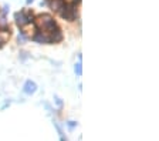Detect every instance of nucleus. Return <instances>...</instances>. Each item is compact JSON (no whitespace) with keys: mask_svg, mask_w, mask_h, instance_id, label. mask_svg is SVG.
Returning <instances> with one entry per match:
<instances>
[{"mask_svg":"<svg viewBox=\"0 0 159 141\" xmlns=\"http://www.w3.org/2000/svg\"><path fill=\"white\" fill-rule=\"evenodd\" d=\"M60 16L63 17L64 20L74 21L77 19V16H78V13H77V6L75 4H71V3H66L63 12L60 13Z\"/></svg>","mask_w":159,"mask_h":141,"instance_id":"1","label":"nucleus"},{"mask_svg":"<svg viewBox=\"0 0 159 141\" xmlns=\"http://www.w3.org/2000/svg\"><path fill=\"white\" fill-rule=\"evenodd\" d=\"M31 40L36 41L39 44H50V40H48V34L43 33V31H37V33L33 34Z\"/></svg>","mask_w":159,"mask_h":141,"instance_id":"2","label":"nucleus"},{"mask_svg":"<svg viewBox=\"0 0 159 141\" xmlns=\"http://www.w3.org/2000/svg\"><path fill=\"white\" fill-rule=\"evenodd\" d=\"M48 4H50V7H51V10L60 14L63 12L64 6H66V2H64V0H48Z\"/></svg>","mask_w":159,"mask_h":141,"instance_id":"3","label":"nucleus"},{"mask_svg":"<svg viewBox=\"0 0 159 141\" xmlns=\"http://www.w3.org/2000/svg\"><path fill=\"white\" fill-rule=\"evenodd\" d=\"M48 40H50V44H54V43H60V41L63 40V31H61V29H57V30H54L53 33L48 34Z\"/></svg>","mask_w":159,"mask_h":141,"instance_id":"4","label":"nucleus"},{"mask_svg":"<svg viewBox=\"0 0 159 141\" xmlns=\"http://www.w3.org/2000/svg\"><path fill=\"white\" fill-rule=\"evenodd\" d=\"M23 90H24V93H26V94L31 96V94L36 93V90H37V84L34 83V81H31V80H27L26 83H24Z\"/></svg>","mask_w":159,"mask_h":141,"instance_id":"5","label":"nucleus"},{"mask_svg":"<svg viewBox=\"0 0 159 141\" xmlns=\"http://www.w3.org/2000/svg\"><path fill=\"white\" fill-rule=\"evenodd\" d=\"M74 70H75L77 76H81V74H83V68H81V61H78V63L75 64V67H74Z\"/></svg>","mask_w":159,"mask_h":141,"instance_id":"6","label":"nucleus"},{"mask_svg":"<svg viewBox=\"0 0 159 141\" xmlns=\"http://www.w3.org/2000/svg\"><path fill=\"white\" fill-rule=\"evenodd\" d=\"M67 124H68V127H70V128H74V127L77 125V123H75V121H68Z\"/></svg>","mask_w":159,"mask_h":141,"instance_id":"7","label":"nucleus"},{"mask_svg":"<svg viewBox=\"0 0 159 141\" xmlns=\"http://www.w3.org/2000/svg\"><path fill=\"white\" fill-rule=\"evenodd\" d=\"M4 43H6V39H4V37H2V36H0V49H2V47L4 46Z\"/></svg>","mask_w":159,"mask_h":141,"instance_id":"8","label":"nucleus"},{"mask_svg":"<svg viewBox=\"0 0 159 141\" xmlns=\"http://www.w3.org/2000/svg\"><path fill=\"white\" fill-rule=\"evenodd\" d=\"M33 2H34V0H26V3H27V4H31Z\"/></svg>","mask_w":159,"mask_h":141,"instance_id":"9","label":"nucleus"}]
</instances>
